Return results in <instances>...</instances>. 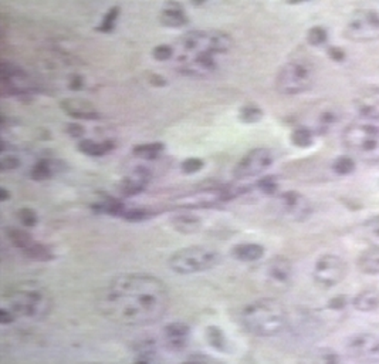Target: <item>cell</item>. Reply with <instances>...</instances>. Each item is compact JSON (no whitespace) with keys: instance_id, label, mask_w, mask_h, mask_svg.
I'll list each match as a JSON object with an SVG mask.
<instances>
[{"instance_id":"6da1fadb","label":"cell","mask_w":379,"mask_h":364,"mask_svg":"<svg viewBox=\"0 0 379 364\" xmlns=\"http://www.w3.org/2000/svg\"><path fill=\"white\" fill-rule=\"evenodd\" d=\"M97 310L121 326L144 327L158 323L169 306V292L160 279L145 273L114 277L98 292Z\"/></svg>"},{"instance_id":"7a4b0ae2","label":"cell","mask_w":379,"mask_h":364,"mask_svg":"<svg viewBox=\"0 0 379 364\" xmlns=\"http://www.w3.org/2000/svg\"><path fill=\"white\" fill-rule=\"evenodd\" d=\"M172 47L174 66L181 74L206 79L222 69L233 39L221 30H195L185 33Z\"/></svg>"},{"instance_id":"3957f363","label":"cell","mask_w":379,"mask_h":364,"mask_svg":"<svg viewBox=\"0 0 379 364\" xmlns=\"http://www.w3.org/2000/svg\"><path fill=\"white\" fill-rule=\"evenodd\" d=\"M51 307V296L43 286L37 283H19L12 286L3 295L0 322L8 325L15 319L40 320L48 316Z\"/></svg>"},{"instance_id":"277c9868","label":"cell","mask_w":379,"mask_h":364,"mask_svg":"<svg viewBox=\"0 0 379 364\" xmlns=\"http://www.w3.org/2000/svg\"><path fill=\"white\" fill-rule=\"evenodd\" d=\"M288 311L275 298L255 300L240 311V323L248 333L257 337H275L288 327Z\"/></svg>"},{"instance_id":"5b68a950","label":"cell","mask_w":379,"mask_h":364,"mask_svg":"<svg viewBox=\"0 0 379 364\" xmlns=\"http://www.w3.org/2000/svg\"><path fill=\"white\" fill-rule=\"evenodd\" d=\"M342 144L353 158L369 164L379 163V118L354 120L344 129Z\"/></svg>"},{"instance_id":"8992f818","label":"cell","mask_w":379,"mask_h":364,"mask_svg":"<svg viewBox=\"0 0 379 364\" xmlns=\"http://www.w3.org/2000/svg\"><path fill=\"white\" fill-rule=\"evenodd\" d=\"M221 262V253L209 246L195 245L176 251L169 257V268L179 275H194L210 271Z\"/></svg>"},{"instance_id":"52a82bcc","label":"cell","mask_w":379,"mask_h":364,"mask_svg":"<svg viewBox=\"0 0 379 364\" xmlns=\"http://www.w3.org/2000/svg\"><path fill=\"white\" fill-rule=\"evenodd\" d=\"M315 80L314 66L307 60H291L276 75V90L283 95H297L308 91Z\"/></svg>"},{"instance_id":"ba28073f","label":"cell","mask_w":379,"mask_h":364,"mask_svg":"<svg viewBox=\"0 0 379 364\" xmlns=\"http://www.w3.org/2000/svg\"><path fill=\"white\" fill-rule=\"evenodd\" d=\"M344 36L355 43L379 40V6L357 9L345 24Z\"/></svg>"},{"instance_id":"9c48e42d","label":"cell","mask_w":379,"mask_h":364,"mask_svg":"<svg viewBox=\"0 0 379 364\" xmlns=\"http://www.w3.org/2000/svg\"><path fill=\"white\" fill-rule=\"evenodd\" d=\"M345 357L357 364H379V334L355 333L345 340Z\"/></svg>"},{"instance_id":"30bf717a","label":"cell","mask_w":379,"mask_h":364,"mask_svg":"<svg viewBox=\"0 0 379 364\" xmlns=\"http://www.w3.org/2000/svg\"><path fill=\"white\" fill-rule=\"evenodd\" d=\"M346 264L342 257L333 253H326L317 259L313 269L314 282L321 288H334L346 276Z\"/></svg>"},{"instance_id":"8fae6325","label":"cell","mask_w":379,"mask_h":364,"mask_svg":"<svg viewBox=\"0 0 379 364\" xmlns=\"http://www.w3.org/2000/svg\"><path fill=\"white\" fill-rule=\"evenodd\" d=\"M275 157L268 148H255L243 155L241 160L236 164L233 175L236 179L253 178L263 174L266 170L273 165Z\"/></svg>"},{"instance_id":"7c38bea8","label":"cell","mask_w":379,"mask_h":364,"mask_svg":"<svg viewBox=\"0 0 379 364\" xmlns=\"http://www.w3.org/2000/svg\"><path fill=\"white\" fill-rule=\"evenodd\" d=\"M0 80H2V91L3 94H21L32 90L29 77L26 75L23 70L15 67L8 63H2V70H0Z\"/></svg>"},{"instance_id":"4fadbf2b","label":"cell","mask_w":379,"mask_h":364,"mask_svg":"<svg viewBox=\"0 0 379 364\" xmlns=\"http://www.w3.org/2000/svg\"><path fill=\"white\" fill-rule=\"evenodd\" d=\"M267 280L279 291L287 289L293 280V266L291 262L284 256H276L268 262L266 269Z\"/></svg>"},{"instance_id":"5bb4252c","label":"cell","mask_w":379,"mask_h":364,"mask_svg":"<svg viewBox=\"0 0 379 364\" xmlns=\"http://www.w3.org/2000/svg\"><path fill=\"white\" fill-rule=\"evenodd\" d=\"M283 210L294 219H304L311 214V203L299 192H286L280 198Z\"/></svg>"},{"instance_id":"9a60e30c","label":"cell","mask_w":379,"mask_h":364,"mask_svg":"<svg viewBox=\"0 0 379 364\" xmlns=\"http://www.w3.org/2000/svg\"><path fill=\"white\" fill-rule=\"evenodd\" d=\"M360 117L379 118V87L362 91L354 101Z\"/></svg>"},{"instance_id":"2e32d148","label":"cell","mask_w":379,"mask_h":364,"mask_svg":"<svg viewBox=\"0 0 379 364\" xmlns=\"http://www.w3.org/2000/svg\"><path fill=\"white\" fill-rule=\"evenodd\" d=\"M62 109L78 120H95L100 117L93 104L83 98H68L62 101Z\"/></svg>"},{"instance_id":"e0dca14e","label":"cell","mask_w":379,"mask_h":364,"mask_svg":"<svg viewBox=\"0 0 379 364\" xmlns=\"http://www.w3.org/2000/svg\"><path fill=\"white\" fill-rule=\"evenodd\" d=\"M164 340L169 350L181 352L186 347L189 340V327L185 323H172L165 327Z\"/></svg>"},{"instance_id":"ac0fdd59","label":"cell","mask_w":379,"mask_h":364,"mask_svg":"<svg viewBox=\"0 0 379 364\" xmlns=\"http://www.w3.org/2000/svg\"><path fill=\"white\" fill-rule=\"evenodd\" d=\"M149 170L145 168H138L135 170V172L129 176H127L121 182V192L124 195H135L141 192L149 181Z\"/></svg>"},{"instance_id":"d6986e66","label":"cell","mask_w":379,"mask_h":364,"mask_svg":"<svg viewBox=\"0 0 379 364\" xmlns=\"http://www.w3.org/2000/svg\"><path fill=\"white\" fill-rule=\"evenodd\" d=\"M160 23L167 28H182L187 23V16L181 5L178 3H167L165 8L160 10L159 15Z\"/></svg>"},{"instance_id":"ffe728a7","label":"cell","mask_w":379,"mask_h":364,"mask_svg":"<svg viewBox=\"0 0 379 364\" xmlns=\"http://www.w3.org/2000/svg\"><path fill=\"white\" fill-rule=\"evenodd\" d=\"M355 235L368 242L369 246H379V215H375L355 228Z\"/></svg>"},{"instance_id":"44dd1931","label":"cell","mask_w":379,"mask_h":364,"mask_svg":"<svg viewBox=\"0 0 379 364\" xmlns=\"http://www.w3.org/2000/svg\"><path fill=\"white\" fill-rule=\"evenodd\" d=\"M232 255L240 262H257L264 255V248L257 244H239L233 246Z\"/></svg>"},{"instance_id":"7402d4cb","label":"cell","mask_w":379,"mask_h":364,"mask_svg":"<svg viewBox=\"0 0 379 364\" xmlns=\"http://www.w3.org/2000/svg\"><path fill=\"white\" fill-rule=\"evenodd\" d=\"M358 269L365 275H379V246H369L358 257Z\"/></svg>"},{"instance_id":"603a6c76","label":"cell","mask_w":379,"mask_h":364,"mask_svg":"<svg viewBox=\"0 0 379 364\" xmlns=\"http://www.w3.org/2000/svg\"><path fill=\"white\" fill-rule=\"evenodd\" d=\"M353 304L360 311H373L379 309V292L375 289H365L354 298Z\"/></svg>"},{"instance_id":"cb8c5ba5","label":"cell","mask_w":379,"mask_h":364,"mask_svg":"<svg viewBox=\"0 0 379 364\" xmlns=\"http://www.w3.org/2000/svg\"><path fill=\"white\" fill-rule=\"evenodd\" d=\"M78 148L81 152H84L87 155H91V157H101V155L107 154L108 151H111L114 145L111 143H95L93 140H81L78 144Z\"/></svg>"},{"instance_id":"d4e9b609","label":"cell","mask_w":379,"mask_h":364,"mask_svg":"<svg viewBox=\"0 0 379 364\" xmlns=\"http://www.w3.org/2000/svg\"><path fill=\"white\" fill-rule=\"evenodd\" d=\"M311 364H346V361L333 349H320L315 352Z\"/></svg>"},{"instance_id":"484cf974","label":"cell","mask_w":379,"mask_h":364,"mask_svg":"<svg viewBox=\"0 0 379 364\" xmlns=\"http://www.w3.org/2000/svg\"><path fill=\"white\" fill-rule=\"evenodd\" d=\"M8 237L13 242L15 246H17V248H20L26 252H29L36 245L29 233H27L23 229H9L8 230Z\"/></svg>"},{"instance_id":"4316f807","label":"cell","mask_w":379,"mask_h":364,"mask_svg":"<svg viewBox=\"0 0 379 364\" xmlns=\"http://www.w3.org/2000/svg\"><path fill=\"white\" fill-rule=\"evenodd\" d=\"M291 143L299 148H308L314 143V136L311 133V129L306 127L295 128L291 134Z\"/></svg>"},{"instance_id":"83f0119b","label":"cell","mask_w":379,"mask_h":364,"mask_svg":"<svg viewBox=\"0 0 379 364\" xmlns=\"http://www.w3.org/2000/svg\"><path fill=\"white\" fill-rule=\"evenodd\" d=\"M162 149H164V145L159 144V143L142 144V145L135 147L133 154L137 155V157L144 158V160H155L158 157V155L160 154Z\"/></svg>"},{"instance_id":"f1b7e54d","label":"cell","mask_w":379,"mask_h":364,"mask_svg":"<svg viewBox=\"0 0 379 364\" xmlns=\"http://www.w3.org/2000/svg\"><path fill=\"white\" fill-rule=\"evenodd\" d=\"M239 116H240V120L243 122L255 124V122H257V121L261 120L263 111H261V109H259L257 106H255V104H248V106L241 107Z\"/></svg>"},{"instance_id":"f546056e","label":"cell","mask_w":379,"mask_h":364,"mask_svg":"<svg viewBox=\"0 0 379 364\" xmlns=\"http://www.w3.org/2000/svg\"><path fill=\"white\" fill-rule=\"evenodd\" d=\"M333 171L338 175H348V174L355 171V161L353 157H346V155H342V157H338L334 161Z\"/></svg>"},{"instance_id":"4dcf8cb0","label":"cell","mask_w":379,"mask_h":364,"mask_svg":"<svg viewBox=\"0 0 379 364\" xmlns=\"http://www.w3.org/2000/svg\"><path fill=\"white\" fill-rule=\"evenodd\" d=\"M53 174V168H51V163L47 161V160H40L37 161L33 168H32V172H30V176L35 179V181H46Z\"/></svg>"},{"instance_id":"1f68e13d","label":"cell","mask_w":379,"mask_h":364,"mask_svg":"<svg viewBox=\"0 0 379 364\" xmlns=\"http://www.w3.org/2000/svg\"><path fill=\"white\" fill-rule=\"evenodd\" d=\"M118 16H120V8H118V6L111 8L110 10H108V12L104 15L98 30L105 32V33H110V32L114 29V26H115V21H117Z\"/></svg>"},{"instance_id":"d6a6232c","label":"cell","mask_w":379,"mask_h":364,"mask_svg":"<svg viewBox=\"0 0 379 364\" xmlns=\"http://www.w3.org/2000/svg\"><path fill=\"white\" fill-rule=\"evenodd\" d=\"M327 39L329 33L326 29L321 28V26H314V28H311L307 33V42L311 46H321L327 42Z\"/></svg>"},{"instance_id":"836d02e7","label":"cell","mask_w":379,"mask_h":364,"mask_svg":"<svg viewBox=\"0 0 379 364\" xmlns=\"http://www.w3.org/2000/svg\"><path fill=\"white\" fill-rule=\"evenodd\" d=\"M152 56H154L155 60H159V62L172 60L174 47L169 46V44H159L152 50Z\"/></svg>"},{"instance_id":"e575fe53","label":"cell","mask_w":379,"mask_h":364,"mask_svg":"<svg viewBox=\"0 0 379 364\" xmlns=\"http://www.w3.org/2000/svg\"><path fill=\"white\" fill-rule=\"evenodd\" d=\"M17 215L21 225L26 228H32L37 224V214L33 210H30V208H23V210L19 211Z\"/></svg>"},{"instance_id":"d590c367","label":"cell","mask_w":379,"mask_h":364,"mask_svg":"<svg viewBox=\"0 0 379 364\" xmlns=\"http://www.w3.org/2000/svg\"><path fill=\"white\" fill-rule=\"evenodd\" d=\"M205 163L201 158H186L182 164H181V170L185 174H195L199 172L203 168Z\"/></svg>"},{"instance_id":"8d00e7d4","label":"cell","mask_w":379,"mask_h":364,"mask_svg":"<svg viewBox=\"0 0 379 364\" xmlns=\"http://www.w3.org/2000/svg\"><path fill=\"white\" fill-rule=\"evenodd\" d=\"M259 187L264 194L272 195V194H276L279 184H277V179L275 176H266L259 182Z\"/></svg>"},{"instance_id":"74e56055","label":"cell","mask_w":379,"mask_h":364,"mask_svg":"<svg viewBox=\"0 0 379 364\" xmlns=\"http://www.w3.org/2000/svg\"><path fill=\"white\" fill-rule=\"evenodd\" d=\"M20 163L17 160V157L15 155H3L2 161H0V167H2V171H15L16 168H19Z\"/></svg>"},{"instance_id":"f35d334b","label":"cell","mask_w":379,"mask_h":364,"mask_svg":"<svg viewBox=\"0 0 379 364\" xmlns=\"http://www.w3.org/2000/svg\"><path fill=\"white\" fill-rule=\"evenodd\" d=\"M132 364H162V363L152 354V352H144Z\"/></svg>"},{"instance_id":"ab89813d","label":"cell","mask_w":379,"mask_h":364,"mask_svg":"<svg viewBox=\"0 0 379 364\" xmlns=\"http://www.w3.org/2000/svg\"><path fill=\"white\" fill-rule=\"evenodd\" d=\"M179 364H212V361L207 357L202 356V354H194V356L186 357Z\"/></svg>"},{"instance_id":"60d3db41","label":"cell","mask_w":379,"mask_h":364,"mask_svg":"<svg viewBox=\"0 0 379 364\" xmlns=\"http://www.w3.org/2000/svg\"><path fill=\"white\" fill-rule=\"evenodd\" d=\"M67 133L71 136V137H75V138H80V137H83L84 134V128L83 127H80L77 124H70L67 127Z\"/></svg>"},{"instance_id":"b9f144b4","label":"cell","mask_w":379,"mask_h":364,"mask_svg":"<svg viewBox=\"0 0 379 364\" xmlns=\"http://www.w3.org/2000/svg\"><path fill=\"white\" fill-rule=\"evenodd\" d=\"M329 55H330L331 59H334V60H344V57H345L344 51L340 50V48H337V47L330 48V50H329Z\"/></svg>"},{"instance_id":"7bdbcfd3","label":"cell","mask_w":379,"mask_h":364,"mask_svg":"<svg viewBox=\"0 0 379 364\" xmlns=\"http://www.w3.org/2000/svg\"><path fill=\"white\" fill-rule=\"evenodd\" d=\"M8 194H9V192H8L5 188H2V201H3V202L8 199V197H9Z\"/></svg>"}]
</instances>
